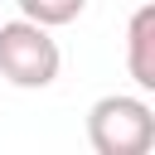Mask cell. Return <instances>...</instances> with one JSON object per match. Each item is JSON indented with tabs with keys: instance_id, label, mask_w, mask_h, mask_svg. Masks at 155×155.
I'll return each mask as SVG.
<instances>
[{
	"instance_id": "cell-1",
	"label": "cell",
	"mask_w": 155,
	"mask_h": 155,
	"mask_svg": "<svg viewBox=\"0 0 155 155\" xmlns=\"http://www.w3.org/2000/svg\"><path fill=\"white\" fill-rule=\"evenodd\" d=\"M87 140L97 155H150L155 111L136 92H107L87 111Z\"/></svg>"
},
{
	"instance_id": "cell-2",
	"label": "cell",
	"mask_w": 155,
	"mask_h": 155,
	"mask_svg": "<svg viewBox=\"0 0 155 155\" xmlns=\"http://www.w3.org/2000/svg\"><path fill=\"white\" fill-rule=\"evenodd\" d=\"M58 68H63V48L44 24H34L24 15L0 24V78L10 87H24V92L53 87Z\"/></svg>"
},
{
	"instance_id": "cell-3",
	"label": "cell",
	"mask_w": 155,
	"mask_h": 155,
	"mask_svg": "<svg viewBox=\"0 0 155 155\" xmlns=\"http://www.w3.org/2000/svg\"><path fill=\"white\" fill-rule=\"evenodd\" d=\"M126 73L140 92H155V5H140L126 24Z\"/></svg>"
},
{
	"instance_id": "cell-4",
	"label": "cell",
	"mask_w": 155,
	"mask_h": 155,
	"mask_svg": "<svg viewBox=\"0 0 155 155\" xmlns=\"http://www.w3.org/2000/svg\"><path fill=\"white\" fill-rule=\"evenodd\" d=\"M15 5H19L24 19H34L44 29H63V24H73L87 10V0H15Z\"/></svg>"
}]
</instances>
